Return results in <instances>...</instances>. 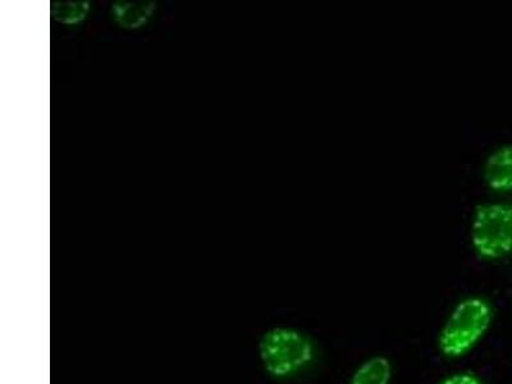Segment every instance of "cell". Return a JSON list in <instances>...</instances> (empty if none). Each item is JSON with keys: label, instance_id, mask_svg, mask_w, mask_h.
<instances>
[{"label": "cell", "instance_id": "1", "mask_svg": "<svg viewBox=\"0 0 512 384\" xmlns=\"http://www.w3.org/2000/svg\"><path fill=\"white\" fill-rule=\"evenodd\" d=\"M493 310L482 297H466L448 314L438 335V349L448 359L463 358L487 335Z\"/></svg>", "mask_w": 512, "mask_h": 384}, {"label": "cell", "instance_id": "2", "mask_svg": "<svg viewBox=\"0 0 512 384\" xmlns=\"http://www.w3.org/2000/svg\"><path fill=\"white\" fill-rule=\"evenodd\" d=\"M259 358L265 372L276 378L295 376L315 358L310 338L294 328L276 327L265 332L259 342Z\"/></svg>", "mask_w": 512, "mask_h": 384}, {"label": "cell", "instance_id": "3", "mask_svg": "<svg viewBox=\"0 0 512 384\" xmlns=\"http://www.w3.org/2000/svg\"><path fill=\"white\" fill-rule=\"evenodd\" d=\"M470 244L484 260L512 255V203H484L474 210Z\"/></svg>", "mask_w": 512, "mask_h": 384}, {"label": "cell", "instance_id": "4", "mask_svg": "<svg viewBox=\"0 0 512 384\" xmlns=\"http://www.w3.org/2000/svg\"><path fill=\"white\" fill-rule=\"evenodd\" d=\"M483 178L493 191H512V144L502 145L488 155Z\"/></svg>", "mask_w": 512, "mask_h": 384}, {"label": "cell", "instance_id": "5", "mask_svg": "<svg viewBox=\"0 0 512 384\" xmlns=\"http://www.w3.org/2000/svg\"><path fill=\"white\" fill-rule=\"evenodd\" d=\"M392 374L391 360L384 355H374L354 370L349 384H391Z\"/></svg>", "mask_w": 512, "mask_h": 384}, {"label": "cell", "instance_id": "6", "mask_svg": "<svg viewBox=\"0 0 512 384\" xmlns=\"http://www.w3.org/2000/svg\"><path fill=\"white\" fill-rule=\"evenodd\" d=\"M153 6H145L144 3H122V6H114V18L123 27H139L150 16Z\"/></svg>", "mask_w": 512, "mask_h": 384}, {"label": "cell", "instance_id": "7", "mask_svg": "<svg viewBox=\"0 0 512 384\" xmlns=\"http://www.w3.org/2000/svg\"><path fill=\"white\" fill-rule=\"evenodd\" d=\"M88 6L85 3L61 4L53 7V15L56 20L64 24H73V22L84 20Z\"/></svg>", "mask_w": 512, "mask_h": 384}, {"label": "cell", "instance_id": "8", "mask_svg": "<svg viewBox=\"0 0 512 384\" xmlns=\"http://www.w3.org/2000/svg\"><path fill=\"white\" fill-rule=\"evenodd\" d=\"M440 384H482V382L473 373L459 372L442 379Z\"/></svg>", "mask_w": 512, "mask_h": 384}]
</instances>
